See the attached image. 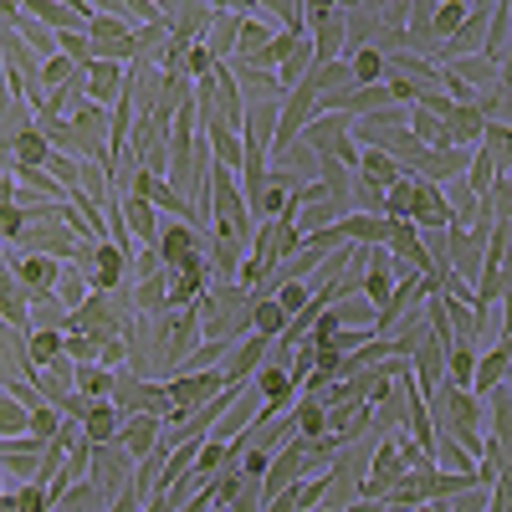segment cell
I'll use <instances>...</instances> for the list:
<instances>
[{
	"label": "cell",
	"mask_w": 512,
	"mask_h": 512,
	"mask_svg": "<svg viewBox=\"0 0 512 512\" xmlns=\"http://www.w3.org/2000/svg\"><path fill=\"white\" fill-rule=\"evenodd\" d=\"M195 308H200V338L205 344H241L251 333L256 292H246L241 282H210V292Z\"/></svg>",
	"instance_id": "1"
},
{
	"label": "cell",
	"mask_w": 512,
	"mask_h": 512,
	"mask_svg": "<svg viewBox=\"0 0 512 512\" xmlns=\"http://www.w3.org/2000/svg\"><path fill=\"white\" fill-rule=\"evenodd\" d=\"M323 472V466L313 461V441H287L277 456H272V466H267V477H262V497L272 502L277 492H287L292 482H303V477H318Z\"/></svg>",
	"instance_id": "2"
},
{
	"label": "cell",
	"mask_w": 512,
	"mask_h": 512,
	"mask_svg": "<svg viewBox=\"0 0 512 512\" xmlns=\"http://www.w3.org/2000/svg\"><path fill=\"white\" fill-rule=\"evenodd\" d=\"M134 456H128L123 446H93V461H88V482L108 497V507L128 492V487H134Z\"/></svg>",
	"instance_id": "3"
},
{
	"label": "cell",
	"mask_w": 512,
	"mask_h": 512,
	"mask_svg": "<svg viewBox=\"0 0 512 512\" xmlns=\"http://www.w3.org/2000/svg\"><path fill=\"white\" fill-rule=\"evenodd\" d=\"M405 477H410V466H405V456H400L395 436H390V441H379V446H374V456H369L364 497H369V502H390V497L405 487Z\"/></svg>",
	"instance_id": "4"
},
{
	"label": "cell",
	"mask_w": 512,
	"mask_h": 512,
	"mask_svg": "<svg viewBox=\"0 0 512 512\" xmlns=\"http://www.w3.org/2000/svg\"><path fill=\"white\" fill-rule=\"evenodd\" d=\"M308 41H313L318 67L344 57V6H318L313 0L308 6Z\"/></svg>",
	"instance_id": "5"
},
{
	"label": "cell",
	"mask_w": 512,
	"mask_h": 512,
	"mask_svg": "<svg viewBox=\"0 0 512 512\" xmlns=\"http://www.w3.org/2000/svg\"><path fill=\"white\" fill-rule=\"evenodd\" d=\"M159 262H164V272H180L190 256H200V251H210V231H195L190 221H164V231H159Z\"/></svg>",
	"instance_id": "6"
},
{
	"label": "cell",
	"mask_w": 512,
	"mask_h": 512,
	"mask_svg": "<svg viewBox=\"0 0 512 512\" xmlns=\"http://www.w3.org/2000/svg\"><path fill=\"white\" fill-rule=\"evenodd\" d=\"M472 154H477V149H425V154L415 159V169H405V175H415V180H425V185H451V180H466Z\"/></svg>",
	"instance_id": "7"
},
{
	"label": "cell",
	"mask_w": 512,
	"mask_h": 512,
	"mask_svg": "<svg viewBox=\"0 0 512 512\" xmlns=\"http://www.w3.org/2000/svg\"><path fill=\"white\" fill-rule=\"evenodd\" d=\"M497 77H502V72H497L482 52H472V57H451V62L441 67V82H456V88H466L477 103L497 88Z\"/></svg>",
	"instance_id": "8"
},
{
	"label": "cell",
	"mask_w": 512,
	"mask_h": 512,
	"mask_svg": "<svg viewBox=\"0 0 512 512\" xmlns=\"http://www.w3.org/2000/svg\"><path fill=\"white\" fill-rule=\"evenodd\" d=\"M415 180V175H410ZM410 226L415 231H425V236H431V231H451L456 226V216H451V205H446V190L441 185H415V205H410Z\"/></svg>",
	"instance_id": "9"
},
{
	"label": "cell",
	"mask_w": 512,
	"mask_h": 512,
	"mask_svg": "<svg viewBox=\"0 0 512 512\" xmlns=\"http://www.w3.org/2000/svg\"><path fill=\"white\" fill-rule=\"evenodd\" d=\"M492 11H497V0H482V6L466 11V26H461V31L446 41V57H441V67H446L451 57H472V52H482L487 26H492Z\"/></svg>",
	"instance_id": "10"
},
{
	"label": "cell",
	"mask_w": 512,
	"mask_h": 512,
	"mask_svg": "<svg viewBox=\"0 0 512 512\" xmlns=\"http://www.w3.org/2000/svg\"><path fill=\"white\" fill-rule=\"evenodd\" d=\"M21 6L47 26L52 36H67V31H88V16H82L77 0H21Z\"/></svg>",
	"instance_id": "11"
},
{
	"label": "cell",
	"mask_w": 512,
	"mask_h": 512,
	"mask_svg": "<svg viewBox=\"0 0 512 512\" xmlns=\"http://www.w3.org/2000/svg\"><path fill=\"white\" fill-rule=\"evenodd\" d=\"M379 11H384V0L374 6V0H364V6H344V57L374 47V36H379Z\"/></svg>",
	"instance_id": "12"
},
{
	"label": "cell",
	"mask_w": 512,
	"mask_h": 512,
	"mask_svg": "<svg viewBox=\"0 0 512 512\" xmlns=\"http://www.w3.org/2000/svg\"><path fill=\"white\" fill-rule=\"evenodd\" d=\"M118 205H123V226H128V236H134V246L144 251V246H159V231H164V216L149 205V200H134V195H118Z\"/></svg>",
	"instance_id": "13"
},
{
	"label": "cell",
	"mask_w": 512,
	"mask_h": 512,
	"mask_svg": "<svg viewBox=\"0 0 512 512\" xmlns=\"http://www.w3.org/2000/svg\"><path fill=\"white\" fill-rule=\"evenodd\" d=\"M159 441H164V420H159V415H128L113 446H123L134 461H144V456H149Z\"/></svg>",
	"instance_id": "14"
},
{
	"label": "cell",
	"mask_w": 512,
	"mask_h": 512,
	"mask_svg": "<svg viewBox=\"0 0 512 512\" xmlns=\"http://www.w3.org/2000/svg\"><path fill=\"white\" fill-rule=\"evenodd\" d=\"M6 16H11V31L26 41V47H31L41 62H47V57H57V36H52L47 26H41V21H36L26 6H21V0H11V6H6Z\"/></svg>",
	"instance_id": "15"
},
{
	"label": "cell",
	"mask_w": 512,
	"mask_h": 512,
	"mask_svg": "<svg viewBox=\"0 0 512 512\" xmlns=\"http://www.w3.org/2000/svg\"><path fill=\"white\" fill-rule=\"evenodd\" d=\"M82 77H88V103L113 108L118 93H123V82H128V67H118V62H93V67H82Z\"/></svg>",
	"instance_id": "16"
},
{
	"label": "cell",
	"mask_w": 512,
	"mask_h": 512,
	"mask_svg": "<svg viewBox=\"0 0 512 512\" xmlns=\"http://www.w3.org/2000/svg\"><path fill=\"white\" fill-rule=\"evenodd\" d=\"M123 410L113 405V400H98L88 415H82V441H88V446H113L118 441V431H123Z\"/></svg>",
	"instance_id": "17"
},
{
	"label": "cell",
	"mask_w": 512,
	"mask_h": 512,
	"mask_svg": "<svg viewBox=\"0 0 512 512\" xmlns=\"http://www.w3.org/2000/svg\"><path fill=\"white\" fill-rule=\"evenodd\" d=\"M405 11H410V0H384V11H379V36H374V52H379V57L405 52Z\"/></svg>",
	"instance_id": "18"
},
{
	"label": "cell",
	"mask_w": 512,
	"mask_h": 512,
	"mask_svg": "<svg viewBox=\"0 0 512 512\" xmlns=\"http://www.w3.org/2000/svg\"><path fill=\"white\" fill-rule=\"evenodd\" d=\"M236 26H241L236 6H216V21H210V36H205V47L216 52V62L236 57Z\"/></svg>",
	"instance_id": "19"
},
{
	"label": "cell",
	"mask_w": 512,
	"mask_h": 512,
	"mask_svg": "<svg viewBox=\"0 0 512 512\" xmlns=\"http://www.w3.org/2000/svg\"><path fill=\"white\" fill-rule=\"evenodd\" d=\"M36 134L52 144V154H67V159H82V144H77V134H72V123L67 118H52V113H36Z\"/></svg>",
	"instance_id": "20"
},
{
	"label": "cell",
	"mask_w": 512,
	"mask_h": 512,
	"mask_svg": "<svg viewBox=\"0 0 512 512\" xmlns=\"http://www.w3.org/2000/svg\"><path fill=\"white\" fill-rule=\"evenodd\" d=\"M26 354H31L36 369H52V364L67 354V333H57V328H31V333H26Z\"/></svg>",
	"instance_id": "21"
},
{
	"label": "cell",
	"mask_w": 512,
	"mask_h": 512,
	"mask_svg": "<svg viewBox=\"0 0 512 512\" xmlns=\"http://www.w3.org/2000/svg\"><path fill=\"white\" fill-rule=\"evenodd\" d=\"M287 313H282V303L277 297H256V308H251V333L256 338H267V344H277V338L287 333Z\"/></svg>",
	"instance_id": "22"
},
{
	"label": "cell",
	"mask_w": 512,
	"mask_h": 512,
	"mask_svg": "<svg viewBox=\"0 0 512 512\" xmlns=\"http://www.w3.org/2000/svg\"><path fill=\"white\" fill-rule=\"evenodd\" d=\"M477 149L497 164V175H512V123L487 118V134H482V144H477Z\"/></svg>",
	"instance_id": "23"
},
{
	"label": "cell",
	"mask_w": 512,
	"mask_h": 512,
	"mask_svg": "<svg viewBox=\"0 0 512 512\" xmlns=\"http://www.w3.org/2000/svg\"><path fill=\"white\" fill-rule=\"evenodd\" d=\"M359 180H369V185H379V190H390L405 169L390 159V154H379V149H359V169H354Z\"/></svg>",
	"instance_id": "24"
},
{
	"label": "cell",
	"mask_w": 512,
	"mask_h": 512,
	"mask_svg": "<svg viewBox=\"0 0 512 512\" xmlns=\"http://www.w3.org/2000/svg\"><path fill=\"white\" fill-rule=\"evenodd\" d=\"M292 425H297V441H323V436H328V410H323L318 400H308V395H297Z\"/></svg>",
	"instance_id": "25"
},
{
	"label": "cell",
	"mask_w": 512,
	"mask_h": 512,
	"mask_svg": "<svg viewBox=\"0 0 512 512\" xmlns=\"http://www.w3.org/2000/svg\"><path fill=\"white\" fill-rule=\"evenodd\" d=\"M21 436H31V410H26L16 395L0 390V446H6V441H21Z\"/></svg>",
	"instance_id": "26"
},
{
	"label": "cell",
	"mask_w": 512,
	"mask_h": 512,
	"mask_svg": "<svg viewBox=\"0 0 512 512\" xmlns=\"http://www.w3.org/2000/svg\"><path fill=\"white\" fill-rule=\"evenodd\" d=\"M502 384H507V359H502L497 349L477 354V379H472V395H477V400H487L492 390H502Z\"/></svg>",
	"instance_id": "27"
},
{
	"label": "cell",
	"mask_w": 512,
	"mask_h": 512,
	"mask_svg": "<svg viewBox=\"0 0 512 512\" xmlns=\"http://www.w3.org/2000/svg\"><path fill=\"white\" fill-rule=\"evenodd\" d=\"M6 154H11V164H26V169H47V164H52V144L41 139L36 128H26V134H21Z\"/></svg>",
	"instance_id": "28"
},
{
	"label": "cell",
	"mask_w": 512,
	"mask_h": 512,
	"mask_svg": "<svg viewBox=\"0 0 512 512\" xmlns=\"http://www.w3.org/2000/svg\"><path fill=\"white\" fill-rule=\"evenodd\" d=\"M205 144H210V154H216V164L221 169H231V175H241V134H231V128H205Z\"/></svg>",
	"instance_id": "29"
},
{
	"label": "cell",
	"mask_w": 512,
	"mask_h": 512,
	"mask_svg": "<svg viewBox=\"0 0 512 512\" xmlns=\"http://www.w3.org/2000/svg\"><path fill=\"white\" fill-rule=\"evenodd\" d=\"M52 512H108V497H103L93 482H72V487L57 497Z\"/></svg>",
	"instance_id": "30"
},
{
	"label": "cell",
	"mask_w": 512,
	"mask_h": 512,
	"mask_svg": "<svg viewBox=\"0 0 512 512\" xmlns=\"http://www.w3.org/2000/svg\"><path fill=\"white\" fill-rule=\"evenodd\" d=\"M77 395L82 400H113V369H103V364H77Z\"/></svg>",
	"instance_id": "31"
},
{
	"label": "cell",
	"mask_w": 512,
	"mask_h": 512,
	"mask_svg": "<svg viewBox=\"0 0 512 512\" xmlns=\"http://www.w3.org/2000/svg\"><path fill=\"white\" fill-rule=\"evenodd\" d=\"M415 185L410 175H400L390 190H384V221H410V205H415Z\"/></svg>",
	"instance_id": "32"
},
{
	"label": "cell",
	"mask_w": 512,
	"mask_h": 512,
	"mask_svg": "<svg viewBox=\"0 0 512 512\" xmlns=\"http://www.w3.org/2000/svg\"><path fill=\"white\" fill-rule=\"evenodd\" d=\"M410 134H415L425 149H451V139H446V123H441L436 113H420V108H410Z\"/></svg>",
	"instance_id": "33"
},
{
	"label": "cell",
	"mask_w": 512,
	"mask_h": 512,
	"mask_svg": "<svg viewBox=\"0 0 512 512\" xmlns=\"http://www.w3.org/2000/svg\"><path fill=\"white\" fill-rule=\"evenodd\" d=\"M88 292H93V287H88V277H82V272L67 262V267H62V277H57V303L77 313L82 303H88Z\"/></svg>",
	"instance_id": "34"
},
{
	"label": "cell",
	"mask_w": 512,
	"mask_h": 512,
	"mask_svg": "<svg viewBox=\"0 0 512 512\" xmlns=\"http://www.w3.org/2000/svg\"><path fill=\"white\" fill-rule=\"evenodd\" d=\"M31 328H57V333H72V308H62L57 297H41V303H31Z\"/></svg>",
	"instance_id": "35"
},
{
	"label": "cell",
	"mask_w": 512,
	"mask_h": 512,
	"mask_svg": "<svg viewBox=\"0 0 512 512\" xmlns=\"http://www.w3.org/2000/svg\"><path fill=\"white\" fill-rule=\"evenodd\" d=\"M349 62V72H354V88H374V82H384V57L374 52V47H364V52H354V57H344Z\"/></svg>",
	"instance_id": "36"
},
{
	"label": "cell",
	"mask_w": 512,
	"mask_h": 512,
	"mask_svg": "<svg viewBox=\"0 0 512 512\" xmlns=\"http://www.w3.org/2000/svg\"><path fill=\"white\" fill-rule=\"evenodd\" d=\"M446 379L456 384V390H472V379H477V349H451L446 354Z\"/></svg>",
	"instance_id": "37"
},
{
	"label": "cell",
	"mask_w": 512,
	"mask_h": 512,
	"mask_svg": "<svg viewBox=\"0 0 512 512\" xmlns=\"http://www.w3.org/2000/svg\"><path fill=\"white\" fill-rule=\"evenodd\" d=\"M497 180H502V175H497V164H492V159L477 149V154H472V169H466V190H472L477 200H487Z\"/></svg>",
	"instance_id": "38"
},
{
	"label": "cell",
	"mask_w": 512,
	"mask_h": 512,
	"mask_svg": "<svg viewBox=\"0 0 512 512\" xmlns=\"http://www.w3.org/2000/svg\"><path fill=\"white\" fill-rule=\"evenodd\" d=\"M62 425H67V415H62L57 405H36V410H31V436H36L41 446H52Z\"/></svg>",
	"instance_id": "39"
},
{
	"label": "cell",
	"mask_w": 512,
	"mask_h": 512,
	"mask_svg": "<svg viewBox=\"0 0 512 512\" xmlns=\"http://www.w3.org/2000/svg\"><path fill=\"white\" fill-rule=\"evenodd\" d=\"M328 318L338 328H374V308L369 303H349V297H338V303L328 308Z\"/></svg>",
	"instance_id": "40"
},
{
	"label": "cell",
	"mask_w": 512,
	"mask_h": 512,
	"mask_svg": "<svg viewBox=\"0 0 512 512\" xmlns=\"http://www.w3.org/2000/svg\"><path fill=\"white\" fill-rule=\"evenodd\" d=\"M466 11H472L466 0H446V6H436V41H441V47L466 26Z\"/></svg>",
	"instance_id": "41"
},
{
	"label": "cell",
	"mask_w": 512,
	"mask_h": 512,
	"mask_svg": "<svg viewBox=\"0 0 512 512\" xmlns=\"http://www.w3.org/2000/svg\"><path fill=\"white\" fill-rule=\"evenodd\" d=\"M354 216H374V221H384V190L369 185V180H359V175H354Z\"/></svg>",
	"instance_id": "42"
},
{
	"label": "cell",
	"mask_w": 512,
	"mask_h": 512,
	"mask_svg": "<svg viewBox=\"0 0 512 512\" xmlns=\"http://www.w3.org/2000/svg\"><path fill=\"white\" fill-rule=\"evenodd\" d=\"M57 52L67 62H77V67H93V36L88 31H67V36H57Z\"/></svg>",
	"instance_id": "43"
},
{
	"label": "cell",
	"mask_w": 512,
	"mask_h": 512,
	"mask_svg": "<svg viewBox=\"0 0 512 512\" xmlns=\"http://www.w3.org/2000/svg\"><path fill=\"white\" fill-rule=\"evenodd\" d=\"M272 297H277V303H282V313H287V318H297V313L308 308V297H313V287H308V282H277V292H272Z\"/></svg>",
	"instance_id": "44"
},
{
	"label": "cell",
	"mask_w": 512,
	"mask_h": 512,
	"mask_svg": "<svg viewBox=\"0 0 512 512\" xmlns=\"http://www.w3.org/2000/svg\"><path fill=\"white\" fill-rule=\"evenodd\" d=\"M98 354H103V338H93V333H67V359H72V364H98Z\"/></svg>",
	"instance_id": "45"
},
{
	"label": "cell",
	"mask_w": 512,
	"mask_h": 512,
	"mask_svg": "<svg viewBox=\"0 0 512 512\" xmlns=\"http://www.w3.org/2000/svg\"><path fill=\"white\" fill-rule=\"evenodd\" d=\"M57 502H52V492L41 487V482H26V487H16V512H52Z\"/></svg>",
	"instance_id": "46"
},
{
	"label": "cell",
	"mask_w": 512,
	"mask_h": 512,
	"mask_svg": "<svg viewBox=\"0 0 512 512\" xmlns=\"http://www.w3.org/2000/svg\"><path fill=\"white\" fill-rule=\"evenodd\" d=\"M149 277H164V262H159L154 246H144L134 262H128V282H149Z\"/></svg>",
	"instance_id": "47"
},
{
	"label": "cell",
	"mask_w": 512,
	"mask_h": 512,
	"mask_svg": "<svg viewBox=\"0 0 512 512\" xmlns=\"http://www.w3.org/2000/svg\"><path fill=\"white\" fill-rule=\"evenodd\" d=\"M47 175H52V180H57V185H62V190L72 195V190H77V175H82V159H67V154H52V164H47Z\"/></svg>",
	"instance_id": "48"
},
{
	"label": "cell",
	"mask_w": 512,
	"mask_h": 512,
	"mask_svg": "<svg viewBox=\"0 0 512 512\" xmlns=\"http://www.w3.org/2000/svg\"><path fill=\"white\" fill-rule=\"evenodd\" d=\"M226 512H267V497H262V482H246L231 502H226Z\"/></svg>",
	"instance_id": "49"
},
{
	"label": "cell",
	"mask_w": 512,
	"mask_h": 512,
	"mask_svg": "<svg viewBox=\"0 0 512 512\" xmlns=\"http://www.w3.org/2000/svg\"><path fill=\"white\" fill-rule=\"evenodd\" d=\"M108 512H144V502L134 497V487H128V492H123V497H118V502H113Z\"/></svg>",
	"instance_id": "50"
},
{
	"label": "cell",
	"mask_w": 512,
	"mask_h": 512,
	"mask_svg": "<svg viewBox=\"0 0 512 512\" xmlns=\"http://www.w3.org/2000/svg\"><path fill=\"white\" fill-rule=\"evenodd\" d=\"M497 303H502V333H512V287L497 297Z\"/></svg>",
	"instance_id": "51"
},
{
	"label": "cell",
	"mask_w": 512,
	"mask_h": 512,
	"mask_svg": "<svg viewBox=\"0 0 512 512\" xmlns=\"http://www.w3.org/2000/svg\"><path fill=\"white\" fill-rule=\"evenodd\" d=\"M502 359H512V333H497V344H492Z\"/></svg>",
	"instance_id": "52"
},
{
	"label": "cell",
	"mask_w": 512,
	"mask_h": 512,
	"mask_svg": "<svg viewBox=\"0 0 512 512\" xmlns=\"http://www.w3.org/2000/svg\"><path fill=\"white\" fill-rule=\"evenodd\" d=\"M349 512H384V502H369V497H359V502H354Z\"/></svg>",
	"instance_id": "53"
},
{
	"label": "cell",
	"mask_w": 512,
	"mask_h": 512,
	"mask_svg": "<svg viewBox=\"0 0 512 512\" xmlns=\"http://www.w3.org/2000/svg\"><path fill=\"white\" fill-rule=\"evenodd\" d=\"M6 256H11V246H6V241H0V267H6Z\"/></svg>",
	"instance_id": "54"
}]
</instances>
